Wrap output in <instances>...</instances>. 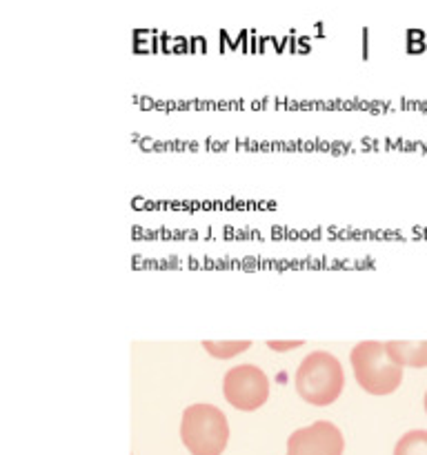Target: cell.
<instances>
[{"label":"cell","mask_w":427,"mask_h":455,"mask_svg":"<svg viewBox=\"0 0 427 455\" xmlns=\"http://www.w3.org/2000/svg\"><path fill=\"white\" fill-rule=\"evenodd\" d=\"M296 394L311 407H329L341 398L345 389V371L336 355L327 351H314L305 355L298 364L296 378Z\"/></svg>","instance_id":"6da1fadb"},{"label":"cell","mask_w":427,"mask_h":455,"mask_svg":"<svg viewBox=\"0 0 427 455\" xmlns=\"http://www.w3.org/2000/svg\"><path fill=\"white\" fill-rule=\"evenodd\" d=\"M356 385L369 395H391L403 382V367L387 354L385 342L363 340L350 354Z\"/></svg>","instance_id":"7a4b0ae2"},{"label":"cell","mask_w":427,"mask_h":455,"mask_svg":"<svg viewBox=\"0 0 427 455\" xmlns=\"http://www.w3.org/2000/svg\"><path fill=\"white\" fill-rule=\"evenodd\" d=\"M181 440L191 455H222L230 443V422L214 404H191L182 411Z\"/></svg>","instance_id":"3957f363"},{"label":"cell","mask_w":427,"mask_h":455,"mask_svg":"<svg viewBox=\"0 0 427 455\" xmlns=\"http://www.w3.org/2000/svg\"><path fill=\"white\" fill-rule=\"evenodd\" d=\"M222 395L238 411H256L270 400V378L256 364H236L222 378Z\"/></svg>","instance_id":"277c9868"},{"label":"cell","mask_w":427,"mask_h":455,"mask_svg":"<svg viewBox=\"0 0 427 455\" xmlns=\"http://www.w3.org/2000/svg\"><path fill=\"white\" fill-rule=\"evenodd\" d=\"M345 440L341 429L327 420L296 429L287 440V455H342Z\"/></svg>","instance_id":"5b68a950"},{"label":"cell","mask_w":427,"mask_h":455,"mask_svg":"<svg viewBox=\"0 0 427 455\" xmlns=\"http://www.w3.org/2000/svg\"><path fill=\"white\" fill-rule=\"evenodd\" d=\"M387 354L403 369H427V340H390Z\"/></svg>","instance_id":"8992f818"},{"label":"cell","mask_w":427,"mask_h":455,"mask_svg":"<svg viewBox=\"0 0 427 455\" xmlns=\"http://www.w3.org/2000/svg\"><path fill=\"white\" fill-rule=\"evenodd\" d=\"M252 347L249 340H205L203 349L216 360H231Z\"/></svg>","instance_id":"52a82bcc"},{"label":"cell","mask_w":427,"mask_h":455,"mask_svg":"<svg viewBox=\"0 0 427 455\" xmlns=\"http://www.w3.org/2000/svg\"><path fill=\"white\" fill-rule=\"evenodd\" d=\"M394 455H427V431H407V434L396 443Z\"/></svg>","instance_id":"ba28073f"},{"label":"cell","mask_w":427,"mask_h":455,"mask_svg":"<svg viewBox=\"0 0 427 455\" xmlns=\"http://www.w3.org/2000/svg\"><path fill=\"white\" fill-rule=\"evenodd\" d=\"M267 347H270L271 351H278V354H285V351H292V349H298V347H302V340H270L267 342Z\"/></svg>","instance_id":"9c48e42d"},{"label":"cell","mask_w":427,"mask_h":455,"mask_svg":"<svg viewBox=\"0 0 427 455\" xmlns=\"http://www.w3.org/2000/svg\"><path fill=\"white\" fill-rule=\"evenodd\" d=\"M423 407H425V413H427V391H425V398H423Z\"/></svg>","instance_id":"30bf717a"}]
</instances>
